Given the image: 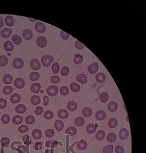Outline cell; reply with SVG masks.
I'll return each instance as SVG.
<instances>
[{"mask_svg":"<svg viewBox=\"0 0 146 153\" xmlns=\"http://www.w3.org/2000/svg\"><path fill=\"white\" fill-rule=\"evenodd\" d=\"M41 85L39 83H35L31 87V91L34 93H38L40 90Z\"/></svg>","mask_w":146,"mask_h":153,"instance_id":"ffe728a7","label":"cell"},{"mask_svg":"<svg viewBox=\"0 0 146 153\" xmlns=\"http://www.w3.org/2000/svg\"><path fill=\"white\" fill-rule=\"evenodd\" d=\"M115 151H116V153H124L125 152V150L121 146H117L116 147V149H115Z\"/></svg>","mask_w":146,"mask_h":153,"instance_id":"680465c9","label":"cell"},{"mask_svg":"<svg viewBox=\"0 0 146 153\" xmlns=\"http://www.w3.org/2000/svg\"><path fill=\"white\" fill-rule=\"evenodd\" d=\"M21 100V97L17 93L13 94L11 97V102L12 104L18 103Z\"/></svg>","mask_w":146,"mask_h":153,"instance_id":"44dd1931","label":"cell"},{"mask_svg":"<svg viewBox=\"0 0 146 153\" xmlns=\"http://www.w3.org/2000/svg\"><path fill=\"white\" fill-rule=\"evenodd\" d=\"M105 136V132L103 130H100L95 135V138L98 141H101L104 139Z\"/></svg>","mask_w":146,"mask_h":153,"instance_id":"d590c367","label":"cell"},{"mask_svg":"<svg viewBox=\"0 0 146 153\" xmlns=\"http://www.w3.org/2000/svg\"><path fill=\"white\" fill-rule=\"evenodd\" d=\"M30 66L33 70H39L41 67V65L40 61L36 59H32L30 62Z\"/></svg>","mask_w":146,"mask_h":153,"instance_id":"5b68a950","label":"cell"},{"mask_svg":"<svg viewBox=\"0 0 146 153\" xmlns=\"http://www.w3.org/2000/svg\"><path fill=\"white\" fill-rule=\"evenodd\" d=\"M95 117L99 121H103V120L105 119L106 118V113L104 111L100 110L97 111L95 113Z\"/></svg>","mask_w":146,"mask_h":153,"instance_id":"4fadbf2b","label":"cell"},{"mask_svg":"<svg viewBox=\"0 0 146 153\" xmlns=\"http://www.w3.org/2000/svg\"><path fill=\"white\" fill-rule=\"evenodd\" d=\"M29 128L27 127L26 125H21L20 127L18 128V131L20 133H25V132H27L28 131Z\"/></svg>","mask_w":146,"mask_h":153,"instance_id":"816d5d0a","label":"cell"},{"mask_svg":"<svg viewBox=\"0 0 146 153\" xmlns=\"http://www.w3.org/2000/svg\"><path fill=\"white\" fill-rule=\"evenodd\" d=\"M70 88H71V90L73 92H77V91H80V89H81V87H80L79 85L77 83H75V82L71 83Z\"/></svg>","mask_w":146,"mask_h":153,"instance_id":"b9f144b4","label":"cell"},{"mask_svg":"<svg viewBox=\"0 0 146 153\" xmlns=\"http://www.w3.org/2000/svg\"><path fill=\"white\" fill-rule=\"evenodd\" d=\"M36 44H37L38 46H39L40 48H44L47 46V39L45 36H38L36 39Z\"/></svg>","mask_w":146,"mask_h":153,"instance_id":"7a4b0ae2","label":"cell"},{"mask_svg":"<svg viewBox=\"0 0 146 153\" xmlns=\"http://www.w3.org/2000/svg\"><path fill=\"white\" fill-rule=\"evenodd\" d=\"M23 117L20 115H16L12 119V122L14 124H20V123H22Z\"/></svg>","mask_w":146,"mask_h":153,"instance_id":"836d02e7","label":"cell"},{"mask_svg":"<svg viewBox=\"0 0 146 153\" xmlns=\"http://www.w3.org/2000/svg\"><path fill=\"white\" fill-rule=\"evenodd\" d=\"M116 140V135L114 133H110L107 136V141L109 143L114 142Z\"/></svg>","mask_w":146,"mask_h":153,"instance_id":"60d3db41","label":"cell"},{"mask_svg":"<svg viewBox=\"0 0 146 153\" xmlns=\"http://www.w3.org/2000/svg\"><path fill=\"white\" fill-rule=\"evenodd\" d=\"M84 123H85V122H84V119L81 117H77L75 120V124L78 126H83Z\"/></svg>","mask_w":146,"mask_h":153,"instance_id":"d6a6232c","label":"cell"},{"mask_svg":"<svg viewBox=\"0 0 146 153\" xmlns=\"http://www.w3.org/2000/svg\"><path fill=\"white\" fill-rule=\"evenodd\" d=\"M7 105V102L5 99H0V109H4Z\"/></svg>","mask_w":146,"mask_h":153,"instance_id":"f5cc1de1","label":"cell"},{"mask_svg":"<svg viewBox=\"0 0 146 153\" xmlns=\"http://www.w3.org/2000/svg\"><path fill=\"white\" fill-rule=\"evenodd\" d=\"M60 36H61V37L64 40L68 39L69 37V34L67 33L66 32L64 31H60Z\"/></svg>","mask_w":146,"mask_h":153,"instance_id":"11a10c76","label":"cell"},{"mask_svg":"<svg viewBox=\"0 0 146 153\" xmlns=\"http://www.w3.org/2000/svg\"><path fill=\"white\" fill-rule=\"evenodd\" d=\"M86 131L88 133H93L96 131V127L94 124H88L86 127Z\"/></svg>","mask_w":146,"mask_h":153,"instance_id":"f546056e","label":"cell"},{"mask_svg":"<svg viewBox=\"0 0 146 153\" xmlns=\"http://www.w3.org/2000/svg\"><path fill=\"white\" fill-rule=\"evenodd\" d=\"M35 29L40 33H43L46 30V27L43 23L38 22L35 24Z\"/></svg>","mask_w":146,"mask_h":153,"instance_id":"52a82bcc","label":"cell"},{"mask_svg":"<svg viewBox=\"0 0 146 153\" xmlns=\"http://www.w3.org/2000/svg\"><path fill=\"white\" fill-rule=\"evenodd\" d=\"M117 125V121L115 118H112L109 120V126L111 128H114Z\"/></svg>","mask_w":146,"mask_h":153,"instance_id":"8d00e7d4","label":"cell"},{"mask_svg":"<svg viewBox=\"0 0 146 153\" xmlns=\"http://www.w3.org/2000/svg\"><path fill=\"white\" fill-rule=\"evenodd\" d=\"M129 132L128 130L126 128H122L120 130L119 133V136L121 140H126L127 138H128Z\"/></svg>","mask_w":146,"mask_h":153,"instance_id":"9c48e42d","label":"cell"},{"mask_svg":"<svg viewBox=\"0 0 146 153\" xmlns=\"http://www.w3.org/2000/svg\"><path fill=\"white\" fill-rule=\"evenodd\" d=\"M3 91L5 94H7H7H11V92L13 91V89H12V87L11 86H6L3 88Z\"/></svg>","mask_w":146,"mask_h":153,"instance_id":"bcb514c9","label":"cell"},{"mask_svg":"<svg viewBox=\"0 0 146 153\" xmlns=\"http://www.w3.org/2000/svg\"><path fill=\"white\" fill-rule=\"evenodd\" d=\"M60 94L63 96L67 95L68 94V92H69V89H68V88L66 86H63L60 88Z\"/></svg>","mask_w":146,"mask_h":153,"instance_id":"7dc6e473","label":"cell"},{"mask_svg":"<svg viewBox=\"0 0 146 153\" xmlns=\"http://www.w3.org/2000/svg\"><path fill=\"white\" fill-rule=\"evenodd\" d=\"M98 69H99V65L97 63L91 64L88 67V70L90 74H95L98 72Z\"/></svg>","mask_w":146,"mask_h":153,"instance_id":"ba28073f","label":"cell"},{"mask_svg":"<svg viewBox=\"0 0 146 153\" xmlns=\"http://www.w3.org/2000/svg\"><path fill=\"white\" fill-rule=\"evenodd\" d=\"M69 69L67 67H63L61 69V74L64 76H66L69 74Z\"/></svg>","mask_w":146,"mask_h":153,"instance_id":"681fc988","label":"cell"},{"mask_svg":"<svg viewBox=\"0 0 146 153\" xmlns=\"http://www.w3.org/2000/svg\"><path fill=\"white\" fill-rule=\"evenodd\" d=\"M118 106L116 102H110L108 105V109L111 112H115L117 109Z\"/></svg>","mask_w":146,"mask_h":153,"instance_id":"9a60e30c","label":"cell"},{"mask_svg":"<svg viewBox=\"0 0 146 153\" xmlns=\"http://www.w3.org/2000/svg\"><path fill=\"white\" fill-rule=\"evenodd\" d=\"M14 86L17 89H22L25 86V81L21 78H18L14 80Z\"/></svg>","mask_w":146,"mask_h":153,"instance_id":"8992f818","label":"cell"},{"mask_svg":"<svg viewBox=\"0 0 146 153\" xmlns=\"http://www.w3.org/2000/svg\"><path fill=\"white\" fill-rule=\"evenodd\" d=\"M29 20H30L31 21H33V22H35V20H32V19H31V18H29Z\"/></svg>","mask_w":146,"mask_h":153,"instance_id":"03108f58","label":"cell"},{"mask_svg":"<svg viewBox=\"0 0 146 153\" xmlns=\"http://www.w3.org/2000/svg\"><path fill=\"white\" fill-rule=\"evenodd\" d=\"M0 114H1V112H0Z\"/></svg>","mask_w":146,"mask_h":153,"instance_id":"003e7915","label":"cell"},{"mask_svg":"<svg viewBox=\"0 0 146 153\" xmlns=\"http://www.w3.org/2000/svg\"><path fill=\"white\" fill-rule=\"evenodd\" d=\"M42 133L39 129H34L32 132V136L35 140H39L42 138Z\"/></svg>","mask_w":146,"mask_h":153,"instance_id":"8fae6325","label":"cell"},{"mask_svg":"<svg viewBox=\"0 0 146 153\" xmlns=\"http://www.w3.org/2000/svg\"><path fill=\"white\" fill-rule=\"evenodd\" d=\"M51 141H47L46 142V143H45V145H46L47 148H49V147H50V145H51Z\"/></svg>","mask_w":146,"mask_h":153,"instance_id":"be15d7a7","label":"cell"},{"mask_svg":"<svg viewBox=\"0 0 146 153\" xmlns=\"http://www.w3.org/2000/svg\"><path fill=\"white\" fill-rule=\"evenodd\" d=\"M77 147L79 150H84L87 148V143L84 140H81L79 142H78Z\"/></svg>","mask_w":146,"mask_h":153,"instance_id":"d4e9b609","label":"cell"},{"mask_svg":"<svg viewBox=\"0 0 146 153\" xmlns=\"http://www.w3.org/2000/svg\"><path fill=\"white\" fill-rule=\"evenodd\" d=\"M52 72L54 74H57L60 70V65L58 63H54L52 65Z\"/></svg>","mask_w":146,"mask_h":153,"instance_id":"ee69618b","label":"cell"},{"mask_svg":"<svg viewBox=\"0 0 146 153\" xmlns=\"http://www.w3.org/2000/svg\"><path fill=\"white\" fill-rule=\"evenodd\" d=\"M35 121V119L33 116L32 115H29L26 118V122L27 124H33Z\"/></svg>","mask_w":146,"mask_h":153,"instance_id":"f6af8a7d","label":"cell"},{"mask_svg":"<svg viewBox=\"0 0 146 153\" xmlns=\"http://www.w3.org/2000/svg\"><path fill=\"white\" fill-rule=\"evenodd\" d=\"M58 115L60 119H66L68 117V113L66 109H60L58 112Z\"/></svg>","mask_w":146,"mask_h":153,"instance_id":"7402d4cb","label":"cell"},{"mask_svg":"<svg viewBox=\"0 0 146 153\" xmlns=\"http://www.w3.org/2000/svg\"><path fill=\"white\" fill-rule=\"evenodd\" d=\"M45 153H49V149H45Z\"/></svg>","mask_w":146,"mask_h":153,"instance_id":"e7e4bbea","label":"cell"},{"mask_svg":"<svg viewBox=\"0 0 146 153\" xmlns=\"http://www.w3.org/2000/svg\"><path fill=\"white\" fill-rule=\"evenodd\" d=\"M12 40L13 41L14 43L16 44H17V45L20 44V43H21V41H22L21 37H20V36L18 35H13V36H12Z\"/></svg>","mask_w":146,"mask_h":153,"instance_id":"f35d334b","label":"cell"},{"mask_svg":"<svg viewBox=\"0 0 146 153\" xmlns=\"http://www.w3.org/2000/svg\"><path fill=\"white\" fill-rule=\"evenodd\" d=\"M12 33V30L9 28H5L3 29V30L1 31V36L4 39L9 38L11 34Z\"/></svg>","mask_w":146,"mask_h":153,"instance_id":"7c38bea8","label":"cell"},{"mask_svg":"<svg viewBox=\"0 0 146 153\" xmlns=\"http://www.w3.org/2000/svg\"><path fill=\"white\" fill-rule=\"evenodd\" d=\"M95 80H96V81L98 83H103V82H105V81L106 80V76L103 73L100 72L96 75V76H95Z\"/></svg>","mask_w":146,"mask_h":153,"instance_id":"2e32d148","label":"cell"},{"mask_svg":"<svg viewBox=\"0 0 146 153\" xmlns=\"http://www.w3.org/2000/svg\"><path fill=\"white\" fill-rule=\"evenodd\" d=\"M67 108L70 111H74L77 109V103L74 101H69L67 105Z\"/></svg>","mask_w":146,"mask_h":153,"instance_id":"5bb4252c","label":"cell"},{"mask_svg":"<svg viewBox=\"0 0 146 153\" xmlns=\"http://www.w3.org/2000/svg\"><path fill=\"white\" fill-rule=\"evenodd\" d=\"M60 78L59 76H54L51 78V82L53 83H58L60 82Z\"/></svg>","mask_w":146,"mask_h":153,"instance_id":"9f6ffc18","label":"cell"},{"mask_svg":"<svg viewBox=\"0 0 146 153\" xmlns=\"http://www.w3.org/2000/svg\"><path fill=\"white\" fill-rule=\"evenodd\" d=\"M83 61V57L80 54H77L75 55V57L74 58V62L75 64H80Z\"/></svg>","mask_w":146,"mask_h":153,"instance_id":"1f68e13d","label":"cell"},{"mask_svg":"<svg viewBox=\"0 0 146 153\" xmlns=\"http://www.w3.org/2000/svg\"><path fill=\"white\" fill-rule=\"evenodd\" d=\"M82 113H83L84 117H89L92 115V111L91 108H90L89 107H85V108H83V111H82Z\"/></svg>","mask_w":146,"mask_h":153,"instance_id":"ac0fdd59","label":"cell"},{"mask_svg":"<svg viewBox=\"0 0 146 153\" xmlns=\"http://www.w3.org/2000/svg\"><path fill=\"white\" fill-rule=\"evenodd\" d=\"M64 123L61 121L60 120H57L55 122V127L56 130L57 131H61L62 130V129L64 128Z\"/></svg>","mask_w":146,"mask_h":153,"instance_id":"d6986e66","label":"cell"},{"mask_svg":"<svg viewBox=\"0 0 146 153\" xmlns=\"http://www.w3.org/2000/svg\"><path fill=\"white\" fill-rule=\"evenodd\" d=\"M54 60V58L51 55H44L42 57L41 61H42V65L45 67H47L51 64Z\"/></svg>","mask_w":146,"mask_h":153,"instance_id":"6da1fadb","label":"cell"},{"mask_svg":"<svg viewBox=\"0 0 146 153\" xmlns=\"http://www.w3.org/2000/svg\"><path fill=\"white\" fill-rule=\"evenodd\" d=\"M75 46H76V48H77V49H79V50H81V49H83L84 48V46L78 41H77L75 42Z\"/></svg>","mask_w":146,"mask_h":153,"instance_id":"91938a15","label":"cell"},{"mask_svg":"<svg viewBox=\"0 0 146 153\" xmlns=\"http://www.w3.org/2000/svg\"><path fill=\"white\" fill-rule=\"evenodd\" d=\"M100 99L101 102H103V103H106L109 99V94H108V93H107V92H102V93L100 94Z\"/></svg>","mask_w":146,"mask_h":153,"instance_id":"484cf974","label":"cell"},{"mask_svg":"<svg viewBox=\"0 0 146 153\" xmlns=\"http://www.w3.org/2000/svg\"><path fill=\"white\" fill-rule=\"evenodd\" d=\"M66 133L68 135L70 136H74L77 133V129L75 128L74 126H70V127H68L66 130Z\"/></svg>","mask_w":146,"mask_h":153,"instance_id":"f1b7e54d","label":"cell"},{"mask_svg":"<svg viewBox=\"0 0 146 153\" xmlns=\"http://www.w3.org/2000/svg\"><path fill=\"white\" fill-rule=\"evenodd\" d=\"M8 63V59L6 56L2 55L0 56V66L1 67H5Z\"/></svg>","mask_w":146,"mask_h":153,"instance_id":"74e56055","label":"cell"},{"mask_svg":"<svg viewBox=\"0 0 146 153\" xmlns=\"http://www.w3.org/2000/svg\"><path fill=\"white\" fill-rule=\"evenodd\" d=\"M77 81H78L79 83L84 84L87 82V78H86V75L84 74H80L77 76Z\"/></svg>","mask_w":146,"mask_h":153,"instance_id":"603a6c76","label":"cell"},{"mask_svg":"<svg viewBox=\"0 0 146 153\" xmlns=\"http://www.w3.org/2000/svg\"><path fill=\"white\" fill-rule=\"evenodd\" d=\"M5 24H6L7 26H9V27L14 26V19L12 16H7L5 18Z\"/></svg>","mask_w":146,"mask_h":153,"instance_id":"83f0119b","label":"cell"},{"mask_svg":"<svg viewBox=\"0 0 146 153\" xmlns=\"http://www.w3.org/2000/svg\"><path fill=\"white\" fill-rule=\"evenodd\" d=\"M3 26V18L0 16V28L2 27Z\"/></svg>","mask_w":146,"mask_h":153,"instance_id":"6125c7cd","label":"cell"},{"mask_svg":"<svg viewBox=\"0 0 146 153\" xmlns=\"http://www.w3.org/2000/svg\"><path fill=\"white\" fill-rule=\"evenodd\" d=\"M22 36L23 38L25 40L29 41V40L31 39L32 37H33V33L29 29H25L22 32Z\"/></svg>","mask_w":146,"mask_h":153,"instance_id":"30bf717a","label":"cell"},{"mask_svg":"<svg viewBox=\"0 0 146 153\" xmlns=\"http://www.w3.org/2000/svg\"><path fill=\"white\" fill-rule=\"evenodd\" d=\"M26 110H27L26 106L23 104L18 105L15 108L16 112L18 113H23L26 112Z\"/></svg>","mask_w":146,"mask_h":153,"instance_id":"e0dca14e","label":"cell"},{"mask_svg":"<svg viewBox=\"0 0 146 153\" xmlns=\"http://www.w3.org/2000/svg\"><path fill=\"white\" fill-rule=\"evenodd\" d=\"M12 65H13V67L16 69H20L23 67L24 63L21 58H16L14 59Z\"/></svg>","mask_w":146,"mask_h":153,"instance_id":"277c9868","label":"cell"},{"mask_svg":"<svg viewBox=\"0 0 146 153\" xmlns=\"http://www.w3.org/2000/svg\"><path fill=\"white\" fill-rule=\"evenodd\" d=\"M113 150H114V147L112 145H107L103 149V153H112Z\"/></svg>","mask_w":146,"mask_h":153,"instance_id":"ab89813d","label":"cell"},{"mask_svg":"<svg viewBox=\"0 0 146 153\" xmlns=\"http://www.w3.org/2000/svg\"><path fill=\"white\" fill-rule=\"evenodd\" d=\"M29 78L31 81H36L40 78V74L36 72H33L29 75Z\"/></svg>","mask_w":146,"mask_h":153,"instance_id":"e575fe53","label":"cell"},{"mask_svg":"<svg viewBox=\"0 0 146 153\" xmlns=\"http://www.w3.org/2000/svg\"><path fill=\"white\" fill-rule=\"evenodd\" d=\"M44 117L45 119L50 120L53 118V117H54V114H53V113L51 111L47 110L45 112V113H44Z\"/></svg>","mask_w":146,"mask_h":153,"instance_id":"7bdbcfd3","label":"cell"},{"mask_svg":"<svg viewBox=\"0 0 146 153\" xmlns=\"http://www.w3.org/2000/svg\"><path fill=\"white\" fill-rule=\"evenodd\" d=\"M43 111H44V109H43V108L42 107H41V106H38L37 108H36V109H35V114L37 115H40L41 114L43 113Z\"/></svg>","mask_w":146,"mask_h":153,"instance_id":"db71d44e","label":"cell"},{"mask_svg":"<svg viewBox=\"0 0 146 153\" xmlns=\"http://www.w3.org/2000/svg\"><path fill=\"white\" fill-rule=\"evenodd\" d=\"M47 93L48 94L49 96L51 97H54L56 96L58 93V87L55 85H51L47 88Z\"/></svg>","mask_w":146,"mask_h":153,"instance_id":"3957f363","label":"cell"},{"mask_svg":"<svg viewBox=\"0 0 146 153\" xmlns=\"http://www.w3.org/2000/svg\"><path fill=\"white\" fill-rule=\"evenodd\" d=\"M4 49L7 52H11L14 49V46L11 41H7L4 43Z\"/></svg>","mask_w":146,"mask_h":153,"instance_id":"cb8c5ba5","label":"cell"},{"mask_svg":"<svg viewBox=\"0 0 146 153\" xmlns=\"http://www.w3.org/2000/svg\"><path fill=\"white\" fill-rule=\"evenodd\" d=\"M44 144V142H37L35 144V150H40L42 149V145Z\"/></svg>","mask_w":146,"mask_h":153,"instance_id":"6f0895ef","label":"cell"},{"mask_svg":"<svg viewBox=\"0 0 146 153\" xmlns=\"http://www.w3.org/2000/svg\"><path fill=\"white\" fill-rule=\"evenodd\" d=\"M31 102L33 105H38L40 103V98L38 96L33 95L31 97Z\"/></svg>","mask_w":146,"mask_h":153,"instance_id":"4dcf8cb0","label":"cell"},{"mask_svg":"<svg viewBox=\"0 0 146 153\" xmlns=\"http://www.w3.org/2000/svg\"><path fill=\"white\" fill-rule=\"evenodd\" d=\"M12 80H13L12 76L10 74L5 75L3 78V81L5 84H11L12 82Z\"/></svg>","mask_w":146,"mask_h":153,"instance_id":"4316f807","label":"cell"},{"mask_svg":"<svg viewBox=\"0 0 146 153\" xmlns=\"http://www.w3.org/2000/svg\"><path fill=\"white\" fill-rule=\"evenodd\" d=\"M44 106H47V105L48 104L50 99H49V97H47V96H44Z\"/></svg>","mask_w":146,"mask_h":153,"instance_id":"94428289","label":"cell"},{"mask_svg":"<svg viewBox=\"0 0 146 153\" xmlns=\"http://www.w3.org/2000/svg\"><path fill=\"white\" fill-rule=\"evenodd\" d=\"M10 121V117L7 114H4L2 117V122L3 124H8Z\"/></svg>","mask_w":146,"mask_h":153,"instance_id":"c3c4849f","label":"cell"},{"mask_svg":"<svg viewBox=\"0 0 146 153\" xmlns=\"http://www.w3.org/2000/svg\"><path fill=\"white\" fill-rule=\"evenodd\" d=\"M55 132L53 129H47L45 131V136L47 138H52L54 136Z\"/></svg>","mask_w":146,"mask_h":153,"instance_id":"f907efd6","label":"cell"}]
</instances>
